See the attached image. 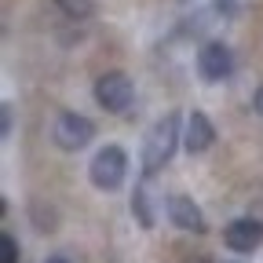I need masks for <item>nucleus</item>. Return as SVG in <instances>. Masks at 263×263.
<instances>
[{
    "label": "nucleus",
    "mask_w": 263,
    "mask_h": 263,
    "mask_svg": "<svg viewBox=\"0 0 263 263\" xmlns=\"http://www.w3.org/2000/svg\"><path fill=\"white\" fill-rule=\"evenodd\" d=\"M183 117L179 110H168V114H161L150 132H146V143H143V179L150 183L154 176H161L164 168L172 164L176 150L183 146Z\"/></svg>",
    "instance_id": "nucleus-1"
},
{
    "label": "nucleus",
    "mask_w": 263,
    "mask_h": 263,
    "mask_svg": "<svg viewBox=\"0 0 263 263\" xmlns=\"http://www.w3.org/2000/svg\"><path fill=\"white\" fill-rule=\"evenodd\" d=\"M88 179H91L95 190H103V194L121 190L124 179H128V154H124V146H117V143L99 146L95 157L88 161Z\"/></svg>",
    "instance_id": "nucleus-2"
},
{
    "label": "nucleus",
    "mask_w": 263,
    "mask_h": 263,
    "mask_svg": "<svg viewBox=\"0 0 263 263\" xmlns=\"http://www.w3.org/2000/svg\"><path fill=\"white\" fill-rule=\"evenodd\" d=\"M91 95L106 114H124L132 103H136V81H132L124 70H106V73L95 77Z\"/></svg>",
    "instance_id": "nucleus-3"
},
{
    "label": "nucleus",
    "mask_w": 263,
    "mask_h": 263,
    "mask_svg": "<svg viewBox=\"0 0 263 263\" xmlns=\"http://www.w3.org/2000/svg\"><path fill=\"white\" fill-rule=\"evenodd\" d=\"M91 139H95V121L77 114V110H62L51 124V143L62 154H81Z\"/></svg>",
    "instance_id": "nucleus-4"
},
{
    "label": "nucleus",
    "mask_w": 263,
    "mask_h": 263,
    "mask_svg": "<svg viewBox=\"0 0 263 263\" xmlns=\"http://www.w3.org/2000/svg\"><path fill=\"white\" fill-rule=\"evenodd\" d=\"M194 66L205 84H219V81H230V73H234V55L223 41H205L194 55Z\"/></svg>",
    "instance_id": "nucleus-5"
},
{
    "label": "nucleus",
    "mask_w": 263,
    "mask_h": 263,
    "mask_svg": "<svg viewBox=\"0 0 263 263\" xmlns=\"http://www.w3.org/2000/svg\"><path fill=\"white\" fill-rule=\"evenodd\" d=\"M164 216H168L172 227L186 230V234H197V238L209 234L205 212H201V205H197L190 194H168V197H164Z\"/></svg>",
    "instance_id": "nucleus-6"
},
{
    "label": "nucleus",
    "mask_w": 263,
    "mask_h": 263,
    "mask_svg": "<svg viewBox=\"0 0 263 263\" xmlns=\"http://www.w3.org/2000/svg\"><path fill=\"white\" fill-rule=\"evenodd\" d=\"M223 245L238 256H252L259 245H263V223L252 219V216H238L223 227Z\"/></svg>",
    "instance_id": "nucleus-7"
},
{
    "label": "nucleus",
    "mask_w": 263,
    "mask_h": 263,
    "mask_svg": "<svg viewBox=\"0 0 263 263\" xmlns=\"http://www.w3.org/2000/svg\"><path fill=\"white\" fill-rule=\"evenodd\" d=\"M212 143H216V124H212V117H209L205 110H190V117H186V124H183V150H186L190 157H197V154L212 150Z\"/></svg>",
    "instance_id": "nucleus-8"
},
{
    "label": "nucleus",
    "mask_w": 263,
    "mask_h": 263,
    "mask_svg": "<svg viewBox=\"0 0 263 263\" xmlns=\"http://www.w3.org/2000/svg\"><path fill=\"white\" fill-rule=\"evenodd\" d=\"M128 209H132V216H136V223H139L143 230H154V223H157V209H154V197H150V190H146V179L136 183Z\"/></svg>",
    "instance_id": "nucleus-9"
},
{
    "label": "nucleus",
    "mask_w": 263,
    "mask_h": 263,
    "mask_svg": "<svg viewBox=\"0 0 263 263\" xmlns=\"http://www.w3.org/2000/svg\"><path fill=\"white\" fill-rule=\"evenodd\" d=\"M55 8L73 22H88L95 15V0H55Z\"/></svg>",
    "instance_id": "nucleus-10"
},
{
    "label": "nucleus",
    "mask_w": 263,
    "mask_h": 263,
    "mask_svg": "<svg viewBox=\"0 0 263 263\" xmlns=\"http://www.w3.org/2000/svg\"><path fill=\"white\" fill-rule=\"evenodd\" d=\"M11 132H15V106L11 99H4L0 103V139H11Z\"/></svg>",
    "instance_id": "nucleus-11"
},
{
    "label": "nucleus",
    "mask_w": 263,
    "mask_h": 263,
    "mask_svg": "<svg viewBox=\"0 0 263 263\" xmlns=\"http://www.w3.org/2000/svg\"><path fill=\"white\" fill-rule=\"evenodd\" d=\"M0 263H18V241L8 234H0Z\"/></svg>",
    "instance_id": "nucleus-12"
},
{
    "label": "nucleus",
    "mask_w": 263,
    "mask_h": 263,
    "mask_svg": "<svg viewBox=\"0 0 263 263\" xmlns=\"http://www.w3.org/2000/svg\"><path fill=\"white\" fill-rule=\"evenodd\" d=\"M216 4V11L223 15V18H234L238 11H241V0H212Z\"/></svg>",
    "instance_id": "nucleus-13"
},
{
    "label": "nucleus",
    "mask_w": 263,
    "mask_h": 263,
    "mask_svg": "<svg viewBox=\"0 0 263 263\" xmlns=\"http://www.w3.org/2000/svg\"><path fill=\"white\" fill-rule=\"evenodd\" d=\"M252 110H256V114L263 117V84H259V88L252 91Z\"/></svg>",
    "instance_id": "nucleus-14"
},
{
    "label": "nucleus",
    "mask_w": 263,
    "mask_h": 263,
    "mask_svg": "<svg viewBox=\"0 0 263 263\" xmlns=\"http://www.w3.org/2000/svg\"><path fill=\"white\" fill-rule=\"evenodd\" d=\"M44 263H70V259H66V256H48Z\"/></svg>",
    "instance_id": "nucleus-15"
},
{
    "label": "nucleus",
    "mask_w": 263,
    "mask_h": 263,
    "mask_svg": "<svg viewBox=\"0 0 263 263\" xmlns=\"http://www.w3.org/2000/svg\"><path fill=\"white\" fill-rule=\"evenodd\" d=\"M183 4H186V0H183Z\"/></svg>",
    "instance_id": "nucleus-16"
}]
</instances>
